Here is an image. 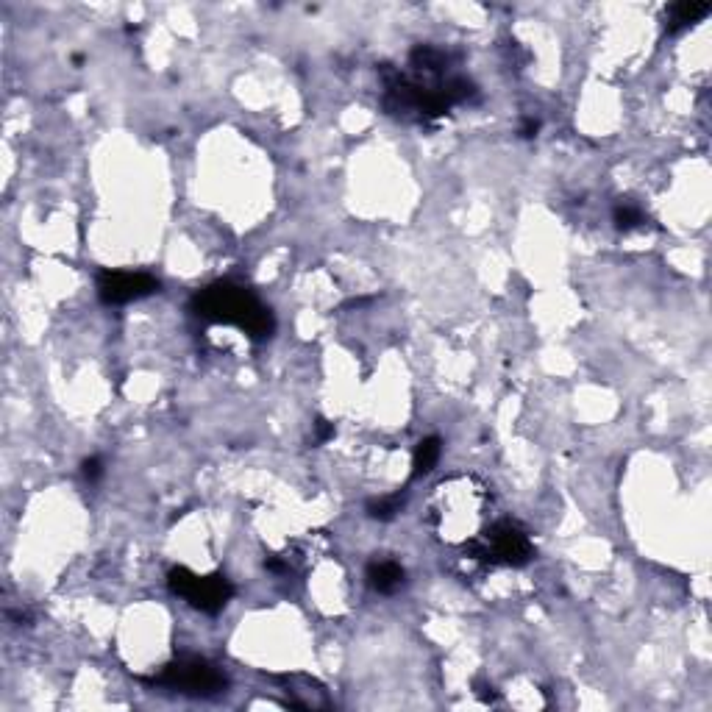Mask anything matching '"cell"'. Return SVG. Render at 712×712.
Here are the masks:
<instances>
[{"instance_id":"6da1fadb","label":"cell","mask_w":712,"mask_h":712,"mask_svg":"<svg viewBox=\"0 0 712 712\" xmlns=\"http://www.w3.org/2000/svg\"><path fill=\"white\" fill-rule=\"evenodd\" d=\"M384 112L407 123H432L448 115L454 106L479 101V87L465 76H412L401 73L393 64H382Z\"/></svg>"},{"instance_id":"7a4b0ae2","label":"cell","mask_w":712,"mask_h":712,"mask_svg":"<svg viewBox=\"0 0 712 712\" xmlns=\"http://www.w3.org/2000/svg\"><path fill=\"white\" fill-rule=\"evenodd\" d=\"M490 501V487L479 476H448L434 487L426 521L445 546L465 548L487 529Z\"/></svg>"},{"instance_id":"3957f363","label":"cell","mask_w":712,"mask_h":712,"mask_svg":"<svg viewBox=\"0 0 712 712\" xmlns=\"http://www.w3.org/2000/svg\"><path fill=\"white\" fill-rule=\"evenodd\" d=\"M190 309L206 323L234 326L251 340H267L276 331V318L248 287L234 281H215L192 295Z\"/></svg>"},{"instance_id":"277c9868","label":"cell","mask_w":712,"mask_h":712,"mask_svg":"<svg viewBox=\"0 0 712 712\" xmlns=\"http://www.w3.org/2000/svg\"><path fill=\"white\" fill-rule=\"evenodd\" d=\"M145 682L190 699H217L229 690V674L204 657H178Z\"/></svg>"},{"instance_id":"5b68a950","label":"cell","mask_w":712,"mask_h":712,"mask_svg":"<svg viewBox=\"0 0 712 712\" xmlns=\"http://www.w3.org/2000/svg\"><path fill=\"white\" fill-rule=\"evenodd\" d=\"M465 554L471 560H479L493 568H523L534 560V543L529 532L518 521L490 523L473 543L465 546Z\"/></svg>"},{"instance_id":"8992f818","label":"cell","mask_w":712,"mask_h":712,"mask_svg":"<svg viewBox=\"0 0 712 712\" xmlns=\"http://www.w3.org/2000/svg\"><path fill=\"white\" fill-rule=\"evenodd\" d=\"M167 585L176 596L184 598L192 610L206 612V615H217L234 598V585L223 573L201 576V573L190 571L184 565H178L167 573Z\"/></svg>"},{"instance_id":"52a82bcc","label":"cell","mask_w":712,"mask_h":712,"mask_svg":"<svg viewBox=\"0 0 712 712\" xmlns=\"http://www.w3.org/2000/svg\"><path fill=\"white\" fill-rule=\"evenodd\" d=\"M159 293V281L148 273H126V270H103L98 276V295L103 304L123 306L142 301Z\"/></svg>"},{"instance_id":"ba28073f","label":"cell","mask_w":712,"mask_h":712,"mask_svg":"<svg viewBox=\"0 0 712 712\" xmlns=\"http://www.w3.org/2000/svg\"><path fill=\"white\" fill-rule=\"evenodd\" d=\"M281 690L287 693V699L298 710H329L331 699L326 693V687L320 685L318 679L306 674H287L279 676Z\"/></svg>"},{"instance_id":"9c48e42d","label":"cell","mask_w":712,"mask_h":712,"mask_svg":"<svg viewBox=\"0 0 712 712\" xmlns=\"http://www.w3.org/2000/svg\"><path fill=\"white\" fill-rule=\"evenodd\" d=\"M368 585L382 596H395L407 585V571L395 560H373L368 565Z\"/></svg>"},{"instance_id":"30bf717a","label":"cell","mask_w":712,"mask_h":712,"mask_svg":"<svg viewBox=\"0 0 712 712\" xmlns=\"http://www.w3.org/2000/svg\"><path fill=\"white\" fill-rule=\"evenodd\" d=\"M710 12H712L710 3H701V0L671 3V6L665 9V31H668V34H679V31H685V28H693L696 23H701Z\"/></svg>"},{"instance_id":"8fae6325","label":"cell","mask_w":712,"mask_h":712,"mask_svg":"<svg viewBox=\"0 0 712 712\" xmlns=\"http://www.w3.org/2000/svg\"><path fill=\"white\" fill-rule=\"evenodd\" d=\"M443 454V440L432 434V437H423L415 448V459H412V479H423L434 471V465L440 462Z\"/></svg>"},{"instance_id":"7c38bea8","label":"cell","mask_w":712,"mask_h":712,"mask_svg":"<svg viewBox=\"0 0 712 712\" xmlns=\"http://www.w3.org/2000/svg\"><path fill=\"white\" fill-rule=\"evenodd\" d=\"M612 220H615L618 231H635V229H643L649 217H646V212H643L637 204L623 201V204H618L615 209H612Z\"/></svg>"},{"instance_id":"4fadbf2b","label":"cell","mask_w":712,"mask_h":712,"mask_svg":"<svg viewBox=\"0 0 712 712\" xmlns=\"http://www.w3.org/2000/svg\"><path fill=\"white\" fill-rule=\"evenodd\" d=\"M401 507H404V493H390V496L370 498L368 515L373 521H393Z\"/></svg>"},{"instance_id":"5bb4252c","label":"cell","mask_w":712,"mask_h":712,"mask_svg":"<svg viewBox=\"0 0 712 712\" xmlns=\"http://www.w3.org/2000/svg\"><path fill=\"white\" fill-rule=\"evenodd\" d=\"M81 476L87 479L89 484H95L98 479L103 476V462H101V457H89V459H84V465H81Z\"/></svg>"},{"instance_id":"9a60e30c","label":"cell","mask_w":712,"mask_h":712,"mask_svg":"<svg viewBox=\"0 0 712 712\" xmlns=\"http://www.w3.org/2000/svg\"><path fill=\"white\" fill-rule=\"evenodd\" d=\"M334 423H329L326 418H318L315 420V445H323L329 443V440H334Z\"/></svg>"},{"instance_id":"2e32d148","label":"cell","mask_w":712,"mask_h":712,"mask_svg":"<svg viewBox=\"0 0 712 712\" xmlns=\"http://www.w3.org/2000/svg\"><path fill=\"white\" fill-rule=\"evenodd\" d=\"M537 131H540V123L534 120V117H526L521 126V137L523 140H532V137H537Z\"/></svg>"}]
</instances>
